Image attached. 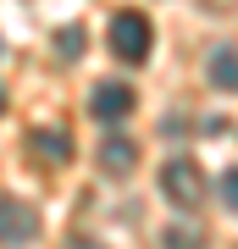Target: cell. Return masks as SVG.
Here are the masks:
<instances>
[{"instance_id": "obj_1", "label": "cell", "mask_w": 238, "mask_h": 249, "mask_svg": "<svg viewBox=\"0 0 238 249\" xmlns=\"http://www.w3.org/2000/svg\"><path fill=\"white\" fill-rule=\"evenodd\" d=\"M161 194H166L177 211H194L200 194H205V172H200V160H188V155H177L161 166Z\"/></svg>"}, {"instance_id": "obj_2", "label": "cell", "mask_w": 238, "mask_h": 249, "mask_svg": "<svg viewBox=\"0 0 238 249\" xmlns=\"http://www.w3.org/2000/svg\"><path fill=\"white\" fill-rule=\"evenodd\" d=\"M155 45V34H150V22L139 17V11H122V17L111 22V50L122 55V61H144Z\"/></svg>"}, {"instance_id": "obj_3", "label": "cell", "mask_w": 238, "mask_h": 249, "mask_svg": "<svg viewBox=\"0 0 238 249\" xmlns=\"http://www.w3.org/2000/svg\"><path fill=\"white\" fill-rule=\"evenodd\" d=\"M39 238V211L22 199H0V244H34Z\"/></svg>"}, {"instance_id": "obj_4", "label": "cell", "mask_w": 238, "mask_h": 249, "mask_svg": "<svg viewBox=\"0 0 238 249\" xmlns=\"http://www.w3.org/2000/svg\"><path fill=\"white\" fill-rule=\"evenodd\" d=\"M89 111H94L106 127H116V122L133 111V89H128V83H100V89L89 94Z\"/></svg>"}, {"instance_id": "obj_5", "label": "cell", "mask_w": 238, "mask_h": 249, "mask_svg": "<svg viewBox=\"0 0 238 249\" xmlns=\"http://www.w3.org/2000/svg\"><path fill=\"white\" fill-rule=\"evenodd\" d=\"M133 160H139V144H133V139L111 133L106 144H100V166H106L111 178H128V172H133Z\"/></svg>"}, {"instance_id": "obj_6", "label": "cell", "mask_w": 238, "mask_h": 249, "mask_svg": "<svg viewBox=\"0 0 238 249\" xmlns=\"http://www.w3.org/2000/svg\"><path fill=\"white\" fill-rule=\"evenodd\" d=\"M205 72H211V89L233 94V89H238V50H233V45H216L211 61H205Z\"/></svg>"}, {"instance_id": "obj_7", "label": "cell", "mask_w": 238, "mask_h": 249, "mask_svg": "<svg viewBox=\"0 0 238 249\" xmlns=\"http://www.w3.org/2000/svg\"><path fill=\"white\" fill-rule=\"evenodd\" d=\"M34 155L44 160V166H55V160L72 155V139L61 133V127H39V133H34Z\"/></svg>"}, {"instance_id": "obj_8", "label": "cell", "mask_w": 238, "mask_h": 249, "mask_svg": "<svg viewBox=\"0 0 238 249\" xmlns=\"http://www.w3.org/2000/svg\"><path fill=\"white\" fill-rule=\"evenodd\" d=\"M221 199H227V211H238V166L221 172Z\"/></svg>"}, {"instance_id": "obj_9", "label": "cell", "mask_w": 238, "mask_h": 249, "mask_svg": "<svg viewBox=\"0 0 238 249\" xmlns=\"http://www.w3.org/2000/svg\"><path fill=\"white\" fill-rule=\"evenodd\" d=\"M55 50H61V55H78V50H83V34H78V28H67V34L55 39Z\"/></svg>"}, {"instance_id": "obj_10", "label": "cell", "mask_w": 238, "mask_h": 249, "mask_svg": "<svg viewBox=\"0 0 238 249\" xmlns=\"http://www.w3.org/2000/svg\"><path fill=\"white\" fill-rule=\"evenodd\" d=\"M166 244L172 249H200V238H188V232H166Z\"/></svg>"}, {"instance_id": "obj_11", "label": "cell", "mask_w": 238, "mask_h": 249, "mask_svg": "<svg viewBox=\"0 0 238 249\" xmlns=\"http://www.w3.org/2000/svg\"><path fill=\"white\" fill-rule=\"evenodd\" d=\"M72 249H94V244H72Z\"/></svg>"}, {"instance_id": "obj_12", "label": "cell", "mask_w": 238, "mask_h": 249, "mask_svg": "<svg viewBox=\"0 0 238 249\" xmlns=\"http://www.w3.org/2000/svg\"><path fill=\"white\" fill-rule=\"evenodd\" d=\"M0 111H6V94H0Z\"/></svg>"}]
</instances>
